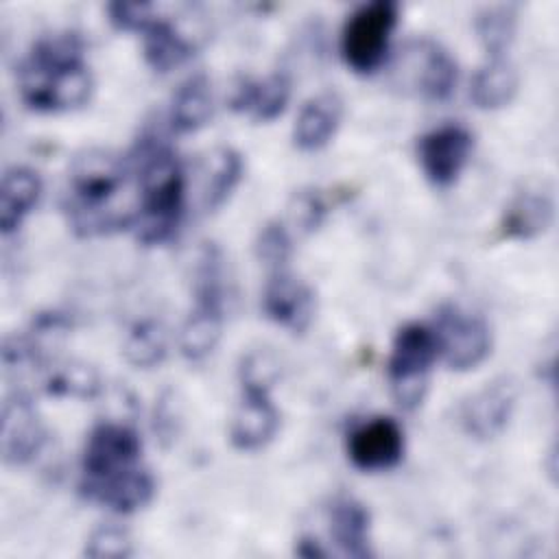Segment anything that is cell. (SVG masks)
I'll list each match as a JSON object with an SVG mask.
<instances>
[{"label": "cell", "instance_id": "cell-1", "mask_svg": "<svg viewBox=\"0 0 559 559\" xmlns=\"http://www.w3.org/2000/svg\"><path fill=\"white\" fill-rule=\"evenodd\" d=\"M135 166H127L107 151H87L76 157L70 175L63 207L72 229L81 236H100L135 225L138 179Z\"/></svg>", "mask_w": 559, "mask_h": 559}, {"label": "cell", "instance_id": "cell-2", "mask_svg": "<svg viewBox=\"0 0 559 559\" xmlns=\"http://www.w3.org/2000/svg\"><path fill=\"white\" fill-rule=\"evenodd\" d=\"M20 96L35 111H70L90 100L92 74L76 33H57L33 44L17 72Z\"/></svg>", "mask_w": 559, "mask_h": 559}, {"label": "cell", "instance_id": "cell-3", "mask_svg": "<svg viewBox=\"0 0 559 559\" xmlns=\"http://www.w3.org/2000/svg\"><path fill=\"white\" fill-rule=\"evenodd\" d=\"M138 179V218L135 238L146 245L170 240L181 223L186 177L175 151L155 140L144 138L135 151Z\"/></svg>", "mask_w": 559, "mask_h": 559}, {"label": "cell", "instance_id": "cell-4", "mask_svg": "<svg viewBox=\"0 0 559 559\" xmlns=\"http://www.w3.org/2000/svg\"><path fill=\"white\" fill-rule=\"evenodd\" d=\"M439 356L437 334L430 325L406 323L397 330L386 365L391 395L402 411H415L428 391L430 367Z\"/></svg>", "mask_w": 559, "mask_h": 559}, {"label": "cell", "instance_id": "cell-5", "mask_svg": "<svg viewBox=\"0 0 559 559\" xmlns=\"http://www.w3.org/2000/svg\"><path fill=\"white\" fill-rule=\"evenodd\" d=\"M397 24V2L373 0L358 7L345 22L341 33V55L358 74L376 72L386 52L393 28Z\"/></svg>", "mask_w": 559, "mask_h": 559}, {"label": "cell", "instance_id": "cell-6", "mask_svg": "<svg viewBox=\"0 0 559 559\" xmlns=\"http://www.w3.org/2000/svg\"><path fill=\"white\" fill-rule=\"evenodd\" d=\"M140 454L142 441L131 426L116 421L98 424L90 432L83 448L79 489L92 487L96 483L116 478L140 467Z\"/></svg>", "mask_w": 559, "mask_h": 559}, {"label": "cell", "instance_id": "cell-7", "mask_svg": "<svg viewBox=\"0 0 559 559\" xmlns=\"http://www.w3.org/2000/svg\"><path fill=\"white\" fill-rule=\"evenodd\" d=\"M439 343V354L454 371L476 369L491 352L489 325L459 306H443L432 325Z\"/></svg>", "mask_w": 559, "mask_h": 559}, {"label": "cell", "instance_id": "cell-8", "mask_svg": "<svg viewBox=\"0 0 559 559\" xmlns=\"http://www.w3.org/2000/svg\"><path fill=\"white\" fill-rule=\"evenodd\" d=\"M474 135L463 124H443L424 133L417 142V159L426 179L437 188L452 186L467 166Z\"/></svg>", "mask_w": 559, "mask_h": 559}, {"label": "cell", "instance_id": "cell-9", "mask_svg": "<svg viewBox=\"0 0 559 559\" xmlns=\"http://www.w3.org/2000/svg\"><path fill=\"white\" fill-rule=\"evenodd\" d=\"M404 454V432L391 417H373L349 432L347 456L360 472L395 467Z\"/></svg>", "mask_w": 559, "mask_h": 559}, {"label": "cell", "instance_id": "cell-10", "mask_svg": "<svg viewBox=\"0 0 559 559\" xmlns=\"http://www.w3.org/2000/svg\"><path fill=\"white\" fill-rule=\"evenodd\" d=\"M2 459L9 465H24L41 450L46 441V430L35 413L28 395L15 393L7 397L2 406Z\"/></svg>", "mask_w": 559, "mask_h": 559}, {"label": "cell", "instance_id": "cell-11", "mask_svg": "<svg viewBox=\"0 0 559 559\" xmlns=\"http://www.w3.org/2000/svg\"><path fill=\"white\" fill-rule=\"evenodd\" d=\"M262 310L273 323L301 334L308 330L314 317V293L286 269H280L273 271L271 280L266 282Z\"/></svg>", "mask_w": 559, "mask_h": 559}, {"label": "cell", "instance_id": "cell-12", "mask_svg": "<svg viewBox=\"0 0 559 559\" xmlns=\"http://www.w3.org/2000/svg\"><path fill=\"white\" fill-rule=\"evenodd\" d=\"M513 384L507 378L496 380L480 389L478 393H474L461 406V426L474 439H491L507 428L509 417L513 413Z\"/></svg>", "mask_w": 559, "mask_h": 559}, {"label": "cell", "instance_id": "cell-13", "mask_svg": "<svg viewBox=\"0 0 559 559\" xmlns=\"http://www.w3.org/2000/svg\"><path fill=\"white\" fill-rule=\"evenodd\" d=\"M280 428V413L266 389H242V400L231 419V445L245 452L264 448Z\"/></svg>", "mask_w": 559, "mask_h": 559}, {"label": "cell", "instance_id": "cell-14", "mask_svg": "<svg viewBox=\"0 0 559 559\" xmlns=\"http://www.w3.org/2000/svg\"><path fill=\"white\" fill-rule=\"evenodd\" d=\"M290 98V79L286 72H273L262 81L255 79H238L229 107L238 114H247L255 122L275 120L288 105Z\"/></svg>", "mask_w": 559, "mask_h": 559}, {"label": "cell", "instance_id": "cell-15", "mask_svg": "<svg viewBox=\"0 0 559 559\" xmlns=\"http://www.w3.org/2000/svg\"><path fill=\"white\" fill-rule=\"evenodd\" d=\"M343 116V100L336 92H321L304 103L293 127V142L299 151H319L336 133Z\"/></svg>", "mask_w": 559, "mask_h": 559}, {"label": "cell", "instance_id": "cell-16", "mask_svg": "<svg viewBox=\"0 0 559 559\" xmlns=\"http://www.w3.org/2000/svg\"><path fill=\"white\" fill-rule=\"evenodd\" d=\"M555 221V201L546 190L526 188L507 205L500 234L509 240H531L544 234Z\"/></svg>", "mask_w": 559, "mask_h": 559}, {"label": "cell", "instance_id": "cell-17", "mask_svg": "<svg viewBox=\"0 0 559 559\" xmlns=\"http://www.w3.org/2000/svg\"><path fill=\"white\" fill-rule=\"evenodd\" d=\"M369 511L354 498H338L330 507V535L343 555L365 559L371 557Z\"/></svg>", "mask_w": 559, "mask_h": 559}, {"label": "cell", "instance_id": "cell-18", "mask_svg": "<svg viewBox=\"0 0 559 559\" xmlns=\"http://www.w3.org/2000/svg\"><path fill=\"white\" fill-rule=\"evenodd\" d=\"M41 194V179L33 168L13 166L2 175L0 183V229L11 234L24 216L35 207Z\"/></svg>", "mask_w": 559, "mask_h": 559}, {"label": "cell", "instance_id": "cell-19", "mask_svg": "<svg viewBox=\"0 0 559 559\" xmlns=\"http://www.w3.org/2000/svg\"><path fill=\"white\" fill-rule=\"evenodd\" d=\"M415 85L430 100H445L456 85V61L435 41L415 44Z\"/></svg>", "mask_w": 559, "mask_h": 559}, {"label": "cell", "instance_id": "cell-20", "mask_svg": "<svg viewBox=\"0 0 559 559\" xmlns=\"http://www.w3.org/2000/svg\"><path fill=\"white\" fill-rule=\"evenodd\" d=\"M212 109L214 103L210 81L203 74H194L177 87L170 103L168 120L177 133H192L207 124V120L212 118Z\"/></svg>", "mask_w": 559, "mask_h": 559}, {"label": "cell", "instance_id": "cell-21", "mask_svg": "<svg viewBox=\"0 0 559 559\" xmlns=\"http://www.w3.org/2000/svg\"><path fill=\"white\" fill-rule=\"evenodd\" d=\"M144 59L155 72H170L181 66L186 59L192 57L194 46L192 41L181 35L173 22L164 17H155L144 28Z\"/></svg>", "mask_w": 559, "mask_h": 559}, {"label": "cell", "instance_id": "cell-22", "mask_svg": "<svg viewBox=\"0 0 559 559\" xmlns=\"http://www.w3.org/2000/svg\"><path fill=\"white\" fill-rule=\"evenodd\" d=\"M518 92V72L504 59H489L476 70L469 85V98L478 109H500L513 100Z\"/></svg>", "mask_w": 559, "mask_h": 559}, {"label": "cell", "instance_id": "cell-23", "mask_svg": "<svg viewBox=\"0 0 559 559\" xmlns=\"http://www.w3.org/2000/svg\"><path fill=\"white\" fill-rule=\"evenodd\" d=\"M205 179H203V207L207 212L218 210L242 177V157L229 146L212 151L205 159Z\"/></svg>", "mask_w": 559, "mask_h": 559}, {"label": "cell", "instance_id": "cell-24", "mask_svg": "<svg viewBox=\"0 0 559 559\" xmlns=\"http://www.w3.org/2000/svg\"><path fill=\"white\" fill-rule=\"evenodd\" d=\"M480 44L485 46L489 59H498L507 52L515 35V9L509 4L485 7L474 20Z\"/></svg>", "mask_w": 559, "mask_h": 559}, {"label": "cell", "instance_id": "cell-25", "mask_svg": "<svg viewBox=\"0 0 559 559\" xmlns=\"http://www.w3.org/2000/svg\"><path fill=\"white\" fill-rule=\"evenodd\" d=\"M166 347L168 343L164 328L155 321H140L127 334L122 354L129 365L138 369H151L164 360Z\"/></svg>", "mask_w": 559, "mask_h": 559}, {"label": "cell", "instance_id": "cell-26", "mask_svg": "<svg viewBox=\"0 0 559 559\" xmlns=\"http://www.w3.org/2000/svg\"><path fill=\"white\" fill-rule=\"evenodd\" d=\"M46 391L50 395H70V397H94L100 389L98 373L85 362H66L50 367L46 378Z\"/></svg>", "mask_w": 559, "mask_h": 559}, {"label": "cell", "instance_id": "cell-27", "mask_svg": "<svg viewBox=\"0 0 559 559\" xmlns=\"http://www.w3.org/2000/svg\"><path fill=\"white\" fill-rule=\"evenodd\" d=\"M290 253H293V242H290L288 229L277 221L266 223L255 238L258 260L271 266L273 271H280L286 266Z\"/></svg>", "mask_w": 559, "mask_h": 559}, {"label": "cell", "instance_id": "cell-28", "mask_svg": "<svg viewBox=\"0 0 559 559\" xmlns=\"http://www.w3.org/2000/svg\"><path fill=\"white\" fill-rule=\"evenodd\" d=\"M280 376V365L275 356L266 349H251L242 356L238 367V378L242 389H266L271 391L273 382Z\"/></svg>", "mask_w": 559, "mask_h": 559}, {"label": "cell", "instance_id": "cell-29", "mask_svg": "<svg viewBox=\"0 0 559 559\" xmlns=\"http://www.w3.org/2000/svg\"><path fill=\"white\" fill-rule=\"evenodd\" d=\"M131 537L127 531L118 526H100L96 528L87 544H85V555L96 557V559H118V557H129L131 555Z\"/></svg>", "mask_w": 559, "mask_h": 559}, {"label": "cell", "instance_id": "cell-30", "mask_svg": "<svg viewBox=\"0 0 559 559\" xmlns=\"http://www.w3.org/2000/svg\"><path fill=\"white\" fill-rule=\"evenodd\" d=\"M109 22L120 31L144 33V28L157 17L155 7L148 2H111L107 7Z\"/></svg>", "mask_w": 559, "mask_h": 559}, {"label": "cell", "instance_id": "cell-31", "mask_svg": "<svg viewBox=\"0 0 559 559\" xmlns=\"http://www.w3.org/2000/svg\"><path fill=\"white\" fill-rule=\"evenodd\" d=\"M328 205L317 190H301L293 197L290 216L301 231H314L325 218Z\"/></svg>", "mask_w": 559, "mask_h": 559}, {"label": "cell", "instance_id": "cell-32", "mask_svg": "<svg viewBox=\"0 0 559 559\" xmlns=\"http://www.w3.org/2000/svg\"><path fill=\"white\" fill-rule=\"evenodd\" d=\"M295 552L299 557H306V559H314V557H325L328 552L321 548V544L312 537H301L297 544H295Z\"/></svg>", "mask_w": 559, "mask_h": 559}]
</instances>
